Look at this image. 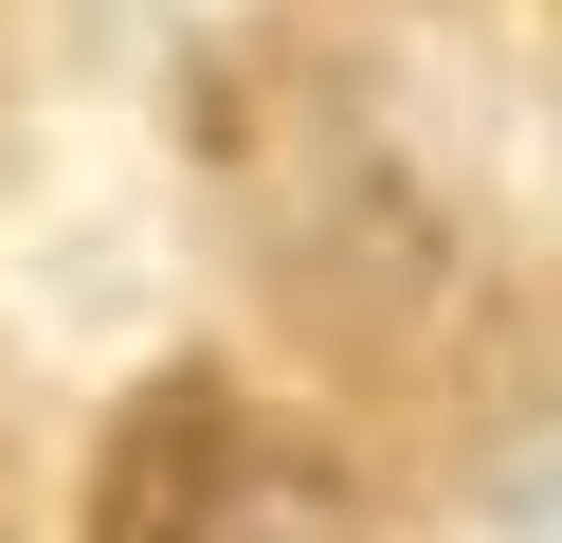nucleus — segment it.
<instances>
[{"label": "nucleus", "instance_id": "f257e3e1", "mask_svg": "<svg viewBox=\"0 0 562 543\" xmlns=\"http://www.w3.org/2000/svg\"><path fill=\"white\" fill-rule=\"evenodd\" d=\"M218 434H236L218 381H146V398L110 417V471H91V543H182V507H200V471H218Z\"/></svg>", "mask_w": 562, "mask_h": 543}, {"label": "nucleus", "instance_id": "f03ea898", "mask_svg": "<svg viewBox=\"0 0 562 543\" xmlns=\"http://www.w3.org/2000/svg\"><path fill=\"white\" fill-rule=\"evenodd\" d=\"M182 543H363V525H345V471L327 453H291V434L236 417L218 471H200V507H182Z\"/></svg>", "mask_w": 562, "mask_h": 543}, {"label": "nucleus", "instance_id": "7ed1b4c3", "mask_svg": "<svg viewBox=\"0 0 562 543\" xmlns=\"http://www.w3.org/2000/svg\"><path fill=\"white\" fill-rule=\"evenodd\" d=\"M490 543H562V453H526L508 489H490Z\"/></svg>", "mask_w": 562, "mask_h": 543}]
</instances>
